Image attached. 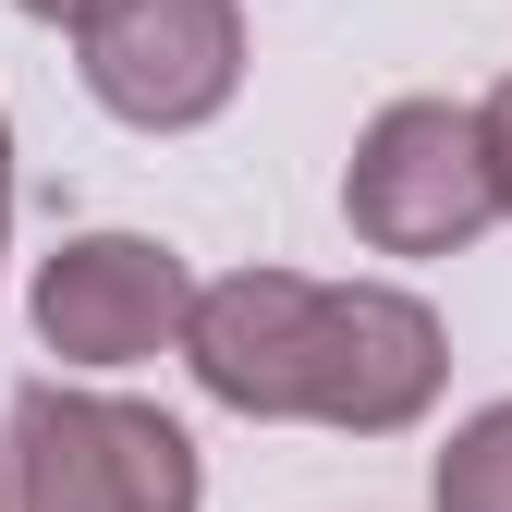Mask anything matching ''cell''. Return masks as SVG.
Returning <instances> with one entry per match:
<instances>
[{
	"mask_svg": "<svg viewBox=\"0 0 512 512\" xmlns=\"http://www.w3.org/2000/svg\"><path fill=\"white\" fill-rule=\"evenodd\" d=\"M0 232H13V122H0Z\"/></svg>",
	"mask_w": 512,
	"mask_h": 512,
	"instance_id": "8",
	"label": "cell"
},
{
	"mask_svg": "<svg viewBox=\"0 0 512 512\" xmlns=\"http://www.w3.org/2000/svg\"><path fill=\"white\" fill-rule=\"evenodd\" d=\"M0 512H13V500H0Z\"/></svg>",
	"mask_w": 512,
	"mask_h": 512,
	"instance_id": "10",
	"label": "cell"
},
{
	"mask_svg": "<svg viewBox=\"0 0 512 512\" xmlns=\"http://www.w3.org/2000/svg\"><path fill=\"white\" fill-rule=\"evenodd\" d=\"M342 208H354V244H378V256H464L500 220L476 110H452V98H391L354 135Z\"/></svg>",
	"mask_w": 512,
	"mask_h": 512,
	"instance_id": "3",
	"label": "cell"
},
{
	"mask_svg": "<svg viewBox=\"0 0 512 512\" xmlns=\"http://www.w3.org/2000/svg\"><path fill=\"white\" fill-rule=\"evenodd\" d=\"M86 98L135 135H196L244 86V13L232 0H86L74 13Z\"/></svg>",
	"mask_w": 512,
	"mask_h": 512,
	"instance_id": "4",
	"label": "cell"
},
{
	"mask_svg": "<svg viewBox=\"0 0 512 512\" xmlns=\"http://www.w3.org/2000/svg\"><path fill=\"white\" fill-rule=\"evenodd\" d=\"M476 147H488V183H500V220H512V74L476 98Z\"/></svg>",
	"mask_w": 512,
	"mask_h": 512,
	"instance_id": "7",
	"label": "cell"
},
{
	"mask_svg": "<svg viewBox=\"0 0 512 512\" xmlns=\"http://www.w3.org/2000/svg\"><path fill=\"white\" fill-rule=\"evenodd\" d=\"M452 342L403 281H305V342H293V415L391 439L439 403Z\"/></svg>",
	"mask_w": 512,
	"mask_h": 512,
	"instance_id": "2",
	"label": "cell"
},
{
	"mask_svg": "<svg viewBox=\"0 0 512 512\" xmlns=\"http://www.w3.org/2000/svg\"><path fill=\"white\" fill-rule=\"evenodd\" d=\"M0 500L13 512H196L208 476H196V439L159 403L25 378L13 427H0Z\"/></svg>",
	"mask_w": 512,
	"mask_h": 512,
	"instance_id": "1",
	"label": "cell"
},
{
	"mask_svg": "<svg viewBox=\"0 0 512 512\" xmlns=\"http://www.w3.org/2000/svg\"><path fill=\"white\" fill-rule=\"evenodd\" d=\"M427 500H439V512H512V403H476L452 439H439Z\"/></svg>",
	"mask_w": 512,
	"mask_h": 512,
	"instance_id": "6",
	"label": "cell"
},
{
	"mask_svg": "<svg viewBox=\"0 0 512 512\" xmlns=\"http://www.w3.org/2000/svg\"><path fill=\"white\" fill-rule=\"evenodd\" d=\"M13 13H37V25H74V13H86V0H13Z\"/></svg>",
	"mask_w": 512,
	"mask_h": 512,
	"instance_id": "9",
	"label": "cell"
},
{
	"mask_svg": "<svg viewBox=\"0 0 512 512\" xmlns=\"http://www.w3.org/2000/svg\"><path fill=\"white\" fill-rule=\"evenodd\" d=\"M196 269L159 232H74L61 256H37V342L61 366H135L159 342H183Z\"/></svg>",
	"mask_w": 512,
	"mask_h": 512,
	"instance_id": "5",
	"label": "cell"
}]
</instances>
